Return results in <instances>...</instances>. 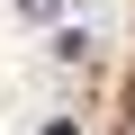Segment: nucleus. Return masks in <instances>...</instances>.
Listing matches in <instances>:
<instances>
[{"instance_id":"nucleus-1","label":"nucleus","mask_w":135,"mask_h":135,"mask_svg":"<svg viewBox=\"0 0 135 135\" xmlns=\"http://www.w3.org/2000/svg\"><path fill=\"white\" fill-rule=\"evenodd\" d=\"M18 18H27V27H54V18H63V0H18Z\"/></svg>"},{"instance_id":"nucleus-2","label":"nucleus","mask_w":135,"mask_h":135,"mask_svg":"<svg viewBox=\"0 0 135 135\" xmlns=\"http://www.w3.org/2000/svg\"><path fill=\"white\" fill-rule=\"evenodd\" d=\"M45 135H81V126H45Z\"/></svg>"}]
</instances>
